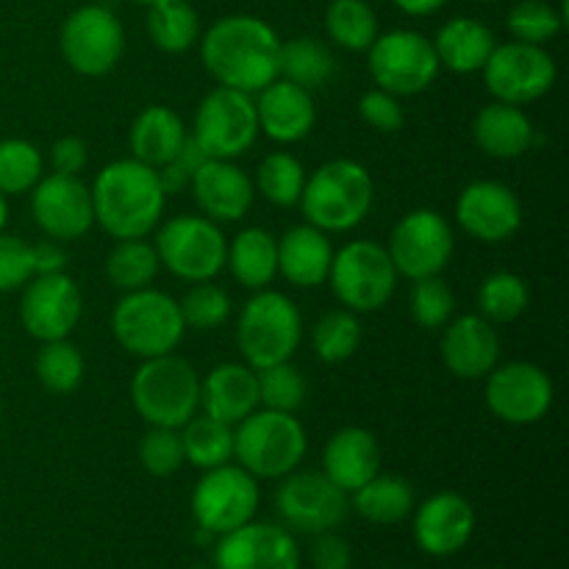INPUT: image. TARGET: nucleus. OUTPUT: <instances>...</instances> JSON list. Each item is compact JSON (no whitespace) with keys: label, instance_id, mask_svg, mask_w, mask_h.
Returning a JSON list of instances; mask_svg holds the SVG:
<instances>
[{"label":"nucleus","instance_id":"nucleus-21","mask_svg":"<svg viewBox=\"0 0 569 569\" xmlns=\"http://www.w3.org/2000/svg\"><path fill=\"white\" fill-rule=\"evenodd\" d=\"M461 231L487 244L506 242L522 226V203L506 183L472 181L456 200Z\"/></svg>","mask_w":569,"mask_h":569},{"label":"nucleus","instance_id":"nucleus-9","mask_svg":"<svg viewBox=\"0 0 569 569\" xmlns=\"http://www.w3.org/2000/svg\"><path fill=\"white\" fill-rule=\"evenodd\" d=\"M159 264L189 283L214 281L226 267L228 242L220 226L203 214H178L156 233Z\"/></svg>","mask_w":569,"mask_h":569},{"label":"nucleus","instance_id":"nucleus-1","mask_svg":"<svg viewBox=\"0 0 569 569\" xmlns=\"http://www.w3.org/2000/svg\"><path fill=\"white\" fill-rule=\"evenodd\" d=\"M200 59L220 87L256 94L281 78V39L259 17L228 14L203 33Z\"/></svg>","mask_w":569,"mask_h":569},{"label":"nucleus","instance_id":"nucleus-11","mask_svg":"<svg viewBox=\"0 0 569 569\" xmlns=\"http://www.w3.org/2000/svg\"><path fill=\"white\" fill-rule=\"evenodd\" d=\"M259 498V478L228 461L214 470H203V478L194 483L192 517L200 531L222 537L253 520Z\"/></svg>","mask_w":569,"mask_h":569},{"label":"nucleus","instance_id":"nucleus-55","mask_svg":"<svg viewBox=\"0 0 569 569\" xmlns=\"http://www.w3.org/2000/svg\"><path fill=\"white\" fill-rule=\"evenodd\" d=\"M6 220H9V203H6V194L0 192V231L6 228Z\"/></svg>","mask_w":569,"mask_h":569},{"label":"nucleus","instance_id":"nucleus-23","mask_svg":"<svg viewBox=\"0 0 569 569\" xmlns=\"http://www.w3.org/2000/svg\"><path fill=\"white\" fill-rule=\"evenodd\" d=\"M192 194L198 209L211 222H239L256 198L253 178L226 159H206L192 172Z\"/></svg>","mask_w":569,"mask_h":569},{"label":"nucleus","instance_id":"nucleus-54","mask_svg":"<svg viewBox=\"0 0 569 569\" xmlns=\"http://www.w3.org/2000/svg\"><path fill=\"white\" fill-rule=\"evenodd\" d=\"M395 6H398L403 14H411V17H428L433 14V11L442 9L448 0H392Z\"/></svg>","mask_w":569,"mask_h":569},{"label":"nucleus","instance_id":"nucleus-53","mask_svg":"<svg viewBox=\"0 0 569 569\" xmlns=\"http://www.w3.org/2000/svg\"><path fill=\"white\" fill-rule=\"evenodd\" d=\"M33 267H37V276L64 272L67 253L61 250V242H56V239H44V242L33 244Z\"/></svg>","mask_w":569,"mask_h":569},{"label":"nucleus","instance_id":"nucleus-31","mask_svg":"<svg viewBox=\"0 0 569 569\" xmlns=\"http://www.w3.org/2000/svg\"><path fill=\"white\" fill-rule=\"evenodd\" d=\"M437 50L439 64L448 67L450 72L470 76L481 72L495 50V33L472 17H453L439 28L437 39H431Z\"/></svg>","mask_w":569,"mask_h":569},{"label":"nucleus","instance_id":"nucleus-52","mask_svg":"<svg viewBox=\"0 0 569 569\" xmlns=\"http://www.w3.org/2000/svg\"><path fill=\"white\" fill-rule=\"evenodd\" d=\"M87 142L81 137H61L50 148V167L61 176H78L87 167Z\"/></svg>","mask_w":569,"mask_h":569},{"label":"nucleus","instance_id":"nucleus-30","mask_svg":"<svg viewBox=\"0 0 569 569\" xmlns=\"http://www.w3.org/2000/svg\"><path fill=\"white\" fill-rule=\"evenodd\" d=\"M187 139V126L167 106H148V109L139 111L131 126V133H128V144H131L133 153L131 159L156 167V170L176 161Z\"/></svg>","mask_w":569,"mask_h":569},{"label":"nucleus","instance_id":"nucleus-27","mask_svg":"<svg viewBox=\"0 0 569 569\" xmlns=\"http://www.w3.org/2000/svg\"><path fill=\"white\" fill-rule=\"evenodd\" d=\"M322 472L342 492H356L381 472V448L367 428H339L322 450Z\"/></svg>","mask_w":569,"mask_h":569},{"label":"nucleus","instance_id":"nucleus-20","mask_svg":"<svg viewBox=\"0 0 569 569\" xmlns=\"http://www.w3.org/2000/svg\"><path fill=\"white\" fill-rule=\"evenodd\" d=\"M217 569H300V548L292 533L272 522H244L222 533L214 548Z\"/></svg>","mask_w":569,"mask_h":569},{"label":"nucleus","instance_id":"nucleus-25","mask_svg":"<svg viewBox=\"0 0 569 569\" xmlns=\"http://www.w3.org/2000/svg\"><path fill=\"white\" fill-rule=\"evenodd\" d=\"M256 117H259V131H264L272 142L295 144L311 133L317 122V109L309 89L298 87L287 78H276L259 92Z\"/></svg>","mask_w":569,"mask_h":569},{"label":"nucleus","instance_id":"nucleus-5","mask_svg":"<svg viewBox=\"0 0 569 569\" xmlns=\"http://www.w3.org/2000/svg\"><path fill=\"white\" fill-rule=\"evenodd\" d=\"M133 411L150 428H181L200 409V378L176 353L144 359L131 381Z\"/></svg>","mask_w":569,"mask_h":569},{"label":"nucleus","instance_id":"nucleus-46","mask_svg":"<svg viewBox=\"0 0 569 569\" xmlns=\"http://www.w3.org/2000/svg\"><path fill=\"white\" fill-rule=\"evenodd\" d=\"M453 311L456 295L442 276L415 281V289H411V317H415L417 326L437 331V328H445L453 320Z\"/></svg>","mask_w":569,"mask_h":569},{"label":"nucleus","instance_id":"nucleus-8","mask_svg":"<svg viewBox=\"0 0 569 569\" xmlns=\"http://www.w3.org/2000/svg\"><path fill=\"white\" fill-rule=\"evenodd\" d=\"M328 281L345 309L353 315H367L389 303L398 287V270L383 244L356 239L333 253Z\"/></svg>","mask_w":569,"mask_h":569},{"label":"nucleus","instance_id":"nucleus-10","mask_svg":"<svg viewBox=\"0 0 569 569\" xmlns=\"http://www.w3.org/2000/svg\"><path fill=\"white\" fill-rule=\"evenodd\" d=\"M192 139L206 159L233 161L248 153L259 139L253 94L228 87L211 89L198 106Z\"/></svg>","mask_w":569,"mask_h":569},{"label":"nucleus","instance_id":"nucleus-41","mask_svg":"<svg viewBox=\"0 0 569 569\" xmlns=\"http://www.w3.org/2000/svg\"><path fill=\"white\" fill-rule=\"evenodd\" d=\"M311 345H315V353L320 361H326V365H342L361 345L359 317L348 309L328 311L311 328Z\"/></svg>","mask_w":569,"mask_h":569},{"label":"nucleus","instance_id":"nucleus-49","mask_svg":"<svg viewBox=\"0 0 569 569\" xmlns=\"http://www.w3.org/2000/svg\"><path fill=\"white\" fill-rule=\"evenodd\" d=\"M37 276L33 244L26 239L0 231V292H14Z\"/></svg>","mask_w":569,"mask_h":569},{"label":"nucleus","instance_id":"nucleus-19","mask_svg":"<svg viewBox=\"0 0 569 569\" xmlns=\"http://www.w3.org/2000/svg\"><path fill=\"white\" fill-rule=\"evenodd\" d=\"M31 214L44 237L72 242L94 226L92 192L78 176H42L31 189Z\"/></svg>","mask_w":569,"mask_h":569},{"label":"nucleus","instance_id":"nucleus-22","mask_svg":"<svg viewBox=\"0 0 569 569\" xmlns=\"http://www.w3.org/2000/svg\"><path fill=\"white\" fill-rule=\"evenodd\" d=\"M476 533V509L459 492H437L415 511V542L433 559H448Z\"/></svg>","mask_w":569,"mask_h":569},{"label":"nucleus","instance_id":"nucleus-32","mask_svg":"<svg viewBox=\"0 0 569 569\" xmlns=\"http://www.w3.org/2000/svg\"><path fill=\"white\" fill-rule=\"evenodd\" d=\"M226 267L242 287L267 289L278 276V239L267 228H244L228 244Z\"/></svg>","mask_w":569,"mask_h":569},{"label":"nucleus","instance_id":"nucleus-26","mask_svg":"<svg viewBox=\"0 0 569 569\" xmlns=\"http://www.w3.org/2000/svg\"><path fill=\"white\" fill-rule=\"evenodd\" d=\"M203 415L237 428L244 417L259 409V372L248 365L226 361L200 381Z\"/></svg>","mask_w":569,"mask_h":569},{"label":"nucleus","instance_id":"nucleus-34","mask_svg":"<svg viewBox=\"0 0 569 569\" xmlns=\"http://www.w3.org/2000/svg\"><path fill=\"white\" fill-rule=\"evenodd\" d=\"M178 431H181L183 456L198 470H214L233 459V426H226L209 415H194Z\"/></svg>","mask_w":569,"mask_h":569},{"label":"nucleus","instance_id":"nucleus-6","mask_svg":"<svg viewBox=\"0 0 569 569\" xmlns=\"http://www.w3.org/2000/svg\"><path fill=\"white\" fill-rule=\"evenodd\" d=\"M303 339V317L292 298L276 289H259L239 311L237 345L253 370L283 365Z\"/></svg>","mask_w":569,"mask_h":569},{"label":"nucleus","instance_id":"nucleus-50","mask_svg":"<svg viewBox=\"0 0 569 569\" xmlns=\"http://www.w3.org/2000/svg\"><path fill=\"white\" fill-rule=\"evenodd\" d=\"M359 114L361 120L370 128L381 133H395L403 128L406 114L403 106H400L398 94L387 92V89H372V92H365L359 100Z\"/></svg>","mask_w":569,"mask_h":569},{"label":"nucleus","instance_id":"nucleus-16","mask_svg":"<svg viewBox=\"0 0 569 569\" xmlns=\"http://www.w3.org/2000/svg\"><path fill=\"white\" fill-rule=\"evenodd\" d=\"M276 509L289 528L300 533L337 531L348 517V492L337 487L326 472H289L276 492Z\"/></svg>","mask_w":569,"mask_h":569},{"label":"nucleus","instance_id":"nucleus-36","mask_svg":"<svg viewBox=\"0 0 569 569\" xmlns=\"http://www.w3.org/2000/svg\"><path fill=\"white\" fill-rule=\"evenodd\" d=\"M337 61L333 53L315 37H295L281 42V76L303 89H320L331 81Z\"/></svg>","mask_w":569,"mask_h":569},{"label":"nucleus","instance_id":"nucleus-3","mask_svg":"<svg viewBox=\"0 0 569 569\" xmlns=\"http://www.w3.org/2000/svg\"><path fill=\"white\" fill-rule=\"evenodd\" d=\"M376 200V183L365 164L353 159H333L306 176L300 209L309 226L326 233H345L367 220Z\"/></svg>","mask_w":569,"mask_h":569},{"label":"nucleus","instance_id":"nucleus-4","mask_svg":"<svg viewBox=\"0 0 569 569\" xmlns=\"http://www.w3.org/2000/svg\"><path fill=\"white\" fill-rule=\"evenodd\" d=\"M309 450L303 422L287 411L256 409L233 428V459L242 470L264 481H281L295 472Z\"/></svg>","mask_w":569,"mask_h":569},{"label":"nucleus","instance_id":"nucleus-48","mask_svg":"<svg viewBox=\"0 0 569 569\" xmlns=\"http://www.w3.org/2000/svg\"><path fill=\"white\" fill-rule=\"evenodd\" d=\"M139 465L156 478L176 476L183 465V442L178 428H150L142 439H139Z\"/></svg>","mask_w":569,"mask_h":569},{"label":"nucleus","instance_id":"nucleus-14","mask_svg":"<svg viewBox=\"0 0 569 569\" xmlns=\"http://www.w3.org/2000/svg\"><path fill=\"white\" fill-rule=\"evenodd\" d=\"M483 83L489 94L500 103L526 106L545 98L553 89L556 61L542 44L528 42H506L495 44L492 56L483 64Z\"/></svg>","mask_w":569,"mask_h":569},{"label":"nucleus","instance_id":"nucleus-28","mask_svg":"<svg viewBox=\"0 0 569 569\" xmlns=\"http://www.w3.org/2000/svg\"><path fill=\"white\" fill-rule=\"evenodd\" d=\"M333 248L328 233L315 226H295L278 239V272L298 289H317L328 281Z\"/></svg>","mask_w":569,"mask_h":569},{"label":"nucleus","instance_id":"nucleus-42","mask_svg":"<svg viewBox=\"0 0 569 569\" xmlns=\"http://www.w3.org/2000/svg\"><path fill=\"white\" fill-rule=\"evenodd\" d=\"M37 378L48 392L70 395L83 381V356L70 339L42 342L37 353Z\"/></svg>","mask_w":569,"mask_h":569},{"label":"nucleus","instance_id":"nucleus-51","mask_svg":"<svg viewBox=\"0 0 569 569\" xmlns=\"http://www.w3.org/2000/svg\"><path fill=\"white\" fill-rule=\"evenodd\" d=\"M311 561H315V569H350L353 553L339 533L326 531L317 533L315 545H311Z\"/></svg>","mask_w":569,"mask_h":569},{"label":"nucleus","instance_id":"nucleus-18","mask_svg":"<svg viewBox=\"0 0 569 569\" xmlns=\"http://www.w3.org/2000/svg\"><path fill=\"white\" fill-rule=\"evenodd\" d=\"M83 300L81 289L67 272H50V276H33L22 287L20 320L28 337L39 342L67 339L81 322Z\"/></svg>","mask_w":569,"mask_h":569},{"label":"nucleus","instance_id":"nucleus-38","mask_svg":"<svg viewBox=\"0 0 569 569\" xmlns=\"http://www.w3.org/2000/svg\"><path fill=\"white\" fill-rule=\"evenodd\" d=\"M253 187L259 189L261 198L267 203L278 206V209H292L300 203V194L306 187V167L298 156L287 153V150H276V153L264 156L256 172Z\"/></svg>","mask_w":569,"mask_h":569},{"label":"nucleus","instance_id":"nucleus-39","mask_svg":"<svg viewBox=\"0 0 569 569\" xmlns=\"http://www.w3.org/2000/svg\"><path fill=\"white\" fill-rule=\"evenodd\" d=\"M326 31L339 48L367 50L378 37V17L367 0H331L326 11Z\"/></svg>","mask_w":569,"mask_h":569},{"label":"nucleus","instance_id":"nucleus-2","mask_svg":"<svg viewBox=\"0 0 569 569\" xmlns=\"http://www.w3.org/2000/svg\"><path fill=\"white\" fill-rule=\"evenodd\" d=\"M92 192L94 222L111 239H144L164 214L167 192L156 167L137 159H120L98 172Z\"/></svg>","mask_w":569,"mask_h":569},{"label":"nucleus","instance_id":"nucleus-58","mask_svg":"<svg viewBox=\"0 0 569 569\" xmlns=\"http://www.w3.org/2000/svg\"><path fill=\"white\" fill-rule=\"evenodd\" d=\"M481 3H498V0H481Z\"/></svg>","mask_w":569,"mask_h":569},{"label":"nucleus","instance_id":"nucleus-57","mask_svg":"<svg viewBox=\"0 0 569 569\" xmlns=\"http://www.w3.org/2000/svg\"><path fill=\"white\" fill-rule=\"evenodd\" d=\"M0 420H3V403H0Z\"/></svg>","mask_w":569,"mask_h":569},{"label":"nucleus","instance_id":"nucleus-44","mask_svg":"<svg viewBox=\"0 0 569 569\" xmlns=\"http://www.w3.org/2000/svg\"><path fill=\"white\" fill-rule=\"evenodd\" d=\"M565 22L567 11L556 9L548 0H520V3L509 11L506 26H509L511 37H515L517 42L545 44L553 37H559Z\"/></svg>","mask_w":569,"mask_h":569},{"label":"nucleus","instance_id":"nucleus-33","mask_svg":"<svg viewBox=\"0 0 569 569\" xmlns=\"http://www.w3.org/2000/svg\"><path fill=\"white\" fill-rule=\"evenodd\" d=\"M350 495H353L350 506L356 509V515L365 517L367 522H376V526H395L415 511V489L400 476H381L378 472L376 478L361 483Z\"/></svg>","mask_w":569,"mask_h":569},{"label":"nucleus","instance_id":"nucleus-13","mask_svg":"<svg viewBox=\"0 0 569 569\" xmlns=\"http://www.w3.org/2000/svg\"><path fill=\"white\" fill-rule=\"evenodd\" d=\"M367 50L372 81L398 98L426 92L442 70L431 39L406 28L381 33Z\"/></svg>","mask_w":569,"mask_h":569},{"label":"nucleus","instance_id":"nucleus-45","mask_svg":"<svg viewBox=\"0 0 569 569\" xmlns=\"http://www.w3.org/2000/svg\"><path fill=\"white\" fill-rule=\"evenodd\" d=\"M256 372H259V403H264V409L295 415L306 403V381L298 367L289 361Z\"/></svg>","mask_w":569,"mask_h":569},{"label":"nucleus","instance_id":"nucleus-47","mask_svg":"<svg viewBox=\"0 0 569 569\" xmlns=\"http://www.w3.org/2000/svg\"><path fill=\"white\" fill-rule=\"evenodd\" d=\"M178 306H181L183 326L198 328V331L220 328L231 317V298H228L226 289L211 281L194 283Z\"/></svg>","mask_w":569,"mask_h":569},{"label":"nucleus","instance_id":"nucleus-7","mask_svg":"<svg viewBox=\"0 0 569 569\" xmlns=\"http://www.w3.org/2000/svg\"><path fill=\"white\" fill-rule=\"evenodd\" d=\"M111 331L120 348L144 361L172 353L181 345L187 326L178 300L148 287L122 295L111 315Z\"/></svg>","mask_w":569,"mask_h":569},{"label":"nucleus","instance_id":"nucleus-35","mask_svg":"<svg viewBox=\"0 0 569 569\" xmlns=\"http://www.w3.org/2000/svg\"><path fill=\"white\" fill-rule=\"evenodd\" d=\"M148 37L164 53H187L200 39L198 11L187 0H164L150 6Z\"/></svg>","mask_w":569,"mask_h":569},{"label":"nucleus","instance_id":"nucleus-12","mask_svg":"<svg viewBox=\"0 0 569 569\" xmlns=\"http://www.w3.org/2000/svg\"><path fill=\"white\" fill-rule=\"evenodd\" d=\"M59 48L70 70L78 76H109L126 50V31L117 14L106 6H81L61 26Z\"/></svg>","mask_w":569,"mask_h":569},{"label":"nucleus","instance_id":"nucleus-15","mask_svg":"<svg viewBox=\"0 0 569 569\" xmlns=\"http://www.w3.org/2000/svg\"><path fill=\"white\" fill-rule=\"evenodd\" d=\"M453 228L433 209H415L400 217L387 244L398 276L411 278V281L442 276V270L453 259Z\"/></svg>","mask_w":569,"mask_h":569},{"label":"nucleus","instance_id":"nucleus-29","mask_svg":"<svg viewBox=\"0 0 569 569\" xmlns=\"http://www.w3.org/2000/svg\"><path fill=\"white\" fill-rule=\"evenodd\" d=\"M472 139L492 159H520L533 144V122L520 106L495 100L472 120Z\"/></svg>","mask_w":569,"mask_h":569},{"label":"nucleus","instance_id":"nucleus-37","mask_svg":"<svg viewBox=\"0 0 569 569\" xmlns=\"http://www.w3.org/2000/svg\"><path fill=\"white\" fill-rule=\"evenodd\" d=\"M159 267V253L153 244L144 239H122L106 259V276H109L111 287L122 289V292H137L156 281Z\"/></svg>","mask_w":569,"mask_h":569},{"label":"nucleus","instance_id":"nucleus-43","mask_svg":"<svg viewBox=\"0 0 569 569\" xmlns=\"http://www.w3.org/2000/svg\"><path fill=\"white\" fill-rule=\"evenodd\" d=\"M44 161L37 144L26 142V139H3L0 142V192L9 194H26L31 192L44 176Z\"/></svg>","mask_w":569,"mask_h":569},{"label":"nucleus","instance_id":"nucleus-24","mask_svg":"<svg viewBox=\"0 0 569 569\" xmlns=\"http://www.w3.org/2000/svg\"><path fill=\"white\" fill-rule=\"evenodd\" d=\"M442 361L456 378L478 381L500 365L498 328L481 315H461L445 326Z\"/></svg>","mask_w":569,"mask_h":569},{"label":"nucleus","instance_id":"nucleus-40","mask_svg":"<svg viewBox=\"0 0 569 569\" xmlns=\"http://www.w3.org/2000/svg\"><path fill=\"white\" fill-rule=\"evenodd\" d=\"M528 300H531L528 283L517 272H492V276L483 278L481 289H478V315L492 322V326L515 322L517 317L526 315Z\"/></svg>","mask_w":569,"mask_h":569},{"label":"nucleus","instance_id":"nucleus-56","mask_svg":"<svg viewBox=\"0 0 569 569\" xmlns=\"http://www.w3.org/2000/svg\"><path fill=\"white\" fill-rule=\"evenodd\" d=\"M133 3H139V6H156V3H164V0H133Z\"/></svg>","mask_w":569,"mask_h":569},{"label":"nucleus","instance_id":"nucleus-17","mask_svg":"<svg viewBox=\"0 0 569 569\" xmlns=\"http://www.w3.org/2000/svg\"><path fill=\"white\" fill-rule=\"evenodd\" d=\"M487 406L509 426H533L553 409L556 389L548 372L528 361L498 365L487 376Z\"/></svg>","mask_w":569,"mask_h":569}]
</instances>
